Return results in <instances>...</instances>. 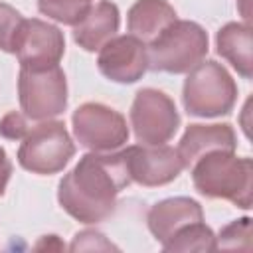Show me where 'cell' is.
<instances>
[{
	"label": "cell",
	"mask_w": 253,
	"mask_h": 253,
	"mask_svg": "<svg viewBox=\"0 0 253 253\" xmlns=\"http://www.w3.org/2000/svg\"><path fill=\"white\" fill-rule=\"evenodd\" d=\"M125 150L89 152L57 188L59 206L81 223H99L117 208V196L130 184Z\"/></svg>",
	"instance_id": "cell-1"
},
{
	"label": "cell",
	"mask_w": 253,
	"mask_h": 253,
	"mask_svg": "<svg viewBox=\"0 0 253 253\" xmlns=\"http://www.w3.org/2000/svg\"><path fill=\"white\" fill-rule=\"evenodd\" d=\"M194 188L213 200H227L241 210L251 208L253 164L251 158L235 156V150H213L192 166Z\"/></svg>",
	"instance_id": "cell-2"
},
{
	"label": "cell",
	"mask_w": 253,
	"mask_h": 253,
	"mask_svg": "<svg viewBox=\"0 0 253 253\" xmlns=\"http://www.w3.org/2000/svg\"><path fill=\"white\" fill-rule=\"evenodd\" d=\"M237 101V85L229 71L213 61H200L188 71L182 87V103L188 115L213 119L231 113Z\"/></svg>",
	"instance_id": "cell-3"
},
{
	"label": "cell",
	"mask_w": 253,
	"mask_h": 253,
	"mask_svg": "<svg viewBox=\"0 0 253 253\" xmlns=\"http://www.w3.org/2000/svg\"><path fill=\"white\" fill-rule=\"evenodd\" d=\"M148 69L162 73H188L208 53L206 30L190 20H174L148 45Z\"/></svg>",
	"instance_id": "cell-4"
},
{
	"label": "cell",
	"mask_w": 253,
	"mask_h": 253,
	"mask_svg": "<svg viewBox=\"0 0 253 253\" xmlns=\"http://www.w3.org/2000/svg\"><path fill=\"white\" fill-rule=\"evenodd\" d=\"M75 154V144L61 121H42L26 132L18 148V162L32 174H57Z\"/></svg>",
	"instance_id": "cell-5"
},
{
	"label": "cell",
	"mask_w": 253,
	"mask_h": 253,
	"mask_svg": "<svg viewBox=\"0 0 253 253\" xmlns=\"http://www.w3.org/2000/svg\"><path fill=\"white\" fill-rule=\"evenodd\" d=\"M18 97L22 113L36 123L61 115L67 107V81L59 65L45 69L20 67Z\"/></svg>",
	"instance_id": "cell-6"
},
{
	"label": "cell",
	"mask_w": 253,
	"mask_h": 253,
	"mask_svg": "<svg viewBox=\"0 0 253 253\" xmlns=\"http://www.w3.org/2000/svg\"><path fill=\"white\" fill-rule=\"evenodd\" d=\"M71 123L77 142L91 152H115L128 140L126 119L103 103H83Z\"/></svg>",
	"instance_id": "cell-7"
},
{
	"label": "cell",
	"mask_w": 253,
	"mask_h": 253,
	"mask_svg": "<svg viewBox=\"0 0 253 253\" xmlns=\"http://www.w3.org/2000/svg\"><path fill=\"white\" fill-rule=\"evenodd\" d=\"M130 126L140 144H166L180 126V115L166 93L144 87L134 95Z\"/></svg>",
	"instance_id": "cell-8"
},
{
	"label": "cell",
	"mask_w": 253,
	"mask_h": 253,
	"mask_svg": "<svg viewBox=\"0 0 253 253\" xmlns=\"http://www.w3.org/2000/svg\"><path fill=\"white\" fill-rule=\"evenodd\" d=\"M63 51H65V38L57 26L38 18L32 20L24 18L12 49V53H16L20 61V67L45 69L59 65Z\"/></svg>",
	"instance_id": "cell-9"
},
{
	"label": "cell",
	"mask_w": 253,
	"mask_h": 253,
	"mask_svg": "<svg viewBox=\"0 0 253 253\" xmlns=\"http://www.w3.org/2000/svg\"><path fill=\"white\" fill-rule=\"evenodd\" d=\"M125 154L130 180L146 188L170 184L184 170L178 148L168 144H136L125 148Z\"/></svg>",
	"instance_id": "cell-10"
},
{
	"label": "cell",
	"mask_w": 253,
	"mask_h": 253,
	"mask_svg": "<svg viewBox=\"0 0 253 253\" xmlns=\"http://www.w3.org/2000/svg\"><path fill=\"white\" fill-rule=\"evenodd\" d=\"M97 67L115 83H134L148 69L146 43L130 34L115 36L99 49Z\"/></svg>",
	"instance_id": "cell-11"
},
{
	"label": "cell",
	"mask_w": 253,
	"mask_h": 253,
	"mask_svg": "<svg viewBox=\"0 0 253 253\" xmlns=\"http://www.w3.org/2000/svg\"><path fill=\"white\" fill-rule=\"evenodd\" d=\"M146 221L150 233L156 237V241L164 245L186 225L204 221V211L202 206L192 198L186 196L166 198L150 208Z\"/></svg>",
	"instance_id": "cell-12"
},
{
	"label": "cell",
	"mask_w": 253,
	"mask_h": 253,
	"mask_svg": "<svg viewBox=\"0 0 253 253\" xmlns=\"http://www.w3.org/2000/svg\"><path fill=\"white\" fill-rule=\"evenodd\" d=\"M237 138L231 125H190L178 144L184 168H192L198 158L213 150H235Z\"/></svg>",
	"instance_id": "cell-13"
},
{
	"label": "cell",
	"mask_w": 253,
	"mask_h": 253,
	"mask_svg": "<svg viewBox=\"0 0 253 253\" xmlns=\"http://www.w3.org/2000/svg\"><path fill=\"white\" fill-rule=\"evenodd\" d=\"M121 14L117 4L101 0L73 26V40L85 51H99L111 38L117 36Z\"/></svg>",
	"instance_id": "cell-14"
},
{
	"label": "cell",
	"mask_w": 253,
	"mask_h": 253,
	"mask_svg": "<svg viewBox=\"0 0 253 253\" xmlns=\"http://www.w3.org/2000/svg\"><path fill=\"white\" fill-rule=\"evenodd\" d=\"M174 20L176 10L166 0H136L126 14L130 36L142 40L144 43H150Z\"/></svg>",
	"instance_id": "cell-15"
},
{
	"label": "cell",
	"mask_w": 253,
	"mask_h": 253,
	"mask_svg": "<svg viewBox=\"0 0 253 253\" xmlns=\"http://www.w3.org/2000/svg\"><path fill=\"white\" fill-rule=\"evenodd\" d=\"M217 53L231 63V67L243 77L251 79L253 61H251V28L249 24L229 22L219 28L215 36Z\"/></svg>",
	"instance_id": "cell-16"
},
{
	"label": "cell",
	"mask_w": 253,
	"mask_h": 253,
	"mask_svg": "<svg viewBox=\"0 0 253 253\" xmlns=\"http://www.w3.org/2000/svg\"><path fill=\"white\" fill-rule=\"evenodd\" d=\"M164 251H215V235L204 223L196 221L180 229L168 243L162 245Z\"/></svg>",
	"instance_id": "cell-17"
},
{
	"label": "cell",
	"mask_w": 253,
	"mask_h": 253,
	"mask_svg": "<svg viewBox=\"0 0 253 253\" xmlns=\"http://www.w3.org/2000/svg\"><path fill=\"white\" fill-rule=\"evenodd\" d=\"M91 6L93 0H38V8L43 16L67 26H75Z\"/></svg>",
	"instance_id": "cell-18"
},
{
	"label": "cell",
	"mask_w": 253,
	"mask_h": 253,
	"mask_svg": "<svg viewBox=\"0 0 253 253\" xmlns=\"http://www.w3.org/2000/svg\"><path fill=\"white\" fill-rule=\"evenodd\" d=\"M251 247V219L241 217L225 225L215 237V249H249Z\"/></svg>",
	"instance_id": "cell-19"
},
{
	"label": "cell",
	"mask_w": 253,
	"mask_h": 253,
	"mask_svg": "<svg viewBox=\"0 0 253 253\" xmlns=\"http://www.w3.org/2000/svg\"><path fill=\"white\" fill-rule=\"evenodd\" d=\"M24 22V16L10 4L0 2V49L6 53H12L14 40L18 36V30Z\"/></svg>",
	"instance_id": "cell-20"
},
{
	"label": "cell",
	"mask_w": 253,
	"mask_h": 253,
	"mask_svg": "<svg viewBox=\"0 0 253 253\" xmlns=\"http://www.w3.org/2000/svg\"><path fill=\"white\" fill-rule=\"evenodd\" d=\"M69 249L71 251H111L117 247L111 241H107L103 233H99L95 229H85L73 237Z\"/></svg>",
	"instance_id": "cell-21"
},
{
	"label": "cell",
	"mask_w": 253,
	"mask_h": 253,
	"mask_svg": "<svg viewBox=\"0 0 253 253\" xmlns=\"http://www.w3.org/2000/svg\"><path fill=\"white\" fill-rule=\"evenodd\" d=\"M28 130H30V125H28V117L24 113L12 111V113L4 115L0 121V134L8 140H22Z\"/></svg>",
	"instance_id": "cell-22"
},
{
	"label": "cell",
	"mask_w": 253,
	"mask_h": 253,
	"mask_svg": "<svg viewBox=\"0 0 253 253\" xmlns=\"http://www.w3.org/2000/svg\"><path fill=\"white\" fill-rule=\"evenodd\" d=\"M10 174H12V162L6 154V150L0 146V196H4V192H6Z\"/></svg>",
	"instance_id": "cell-23"
},
{
	"label": "cell",
	"mask_w": 253,
	"mask_h": 253,
	"mask_svg": "<svg viewBox=\"0 0 253 253\" xmlns=\"http://www.w3.org/2000/svg\"><path fill=\"white\" fill-rule=\"evenodd\" d=\"M63 249V243L57 239V235H43V239L36 245V249Z\"/></svg>",
	"instance_id": "cell-24"
}]
</instances>
